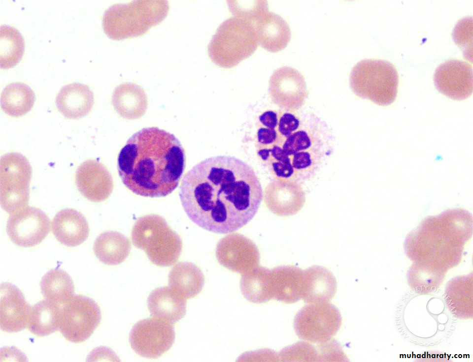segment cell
I'll use <instances>...</instances> for the list:
<instances>
[{"label": "cell", "instance_id": "6da1fadb", "mask_svg": "<svg viewBox=\"0 0 473 362\" xmlns=\"http://www.w3.org/2000/svg\"><path fill=\"white\" fill-rule=\"evenodd\" d=\"M179 197L192 222L209 232L227 234L253 218L263 192L252 167L235 157L219 155L201 161L185 174Z\"/></svg>", "mask_w": 473, "mask_h": 362}, {"label": "cell", "instance_id": "7a4b0ae2", "mask_svg": "<svg viewBox=\"0 0 473 362\" xmlns=\"http://www.w3.org/2000/svg\"><path fill=\"white\" fill-rule=\"evenodd\" d=\"M185 154L173 134L156 127L134 133L118 154V171L135 194L151 198L171 193L185 167Z\"/></svg>", "mask_w": 473, "mask_h": 362}, {"label": "cell", "instance_id": "3957f363", "mask_svg": "<svg viewBox=\"0 0 473 362\" xmlns=\"http://www.w3.org/2000/svg\"><path fill=\"white\" fill-rule=\"evenodd\" d=\"M473 234V216L462 208L425 218L406 237L404 248L413 262L409 277L437 283L459 264Z\"/></svg>", "mask_w": 473, "mask_h": 362}, {"label": "cell", "instance_id": "277c9868", "mask_svg": "<svg viewBox=\"0 0 473 362\" xmlns=\"http://www.w3.org/2000/svg\"><path fill=\"white\" fill-rule=\"evenodd\" d=\"M300 120L299 128L278 145L290 157L295 174L311 176L332 153L334 138L326 122L317 116L306 115Z\"/></svg>", "mask_w": 473, "mask_h": 362}, {"label": "cell", "instance_id": "5b68a950", "mask_svg": "<svg viewBox=\"0 0 473 362\" xmlns=\"http://www.w3.org/2000/svg\"><path fill=\"white\" fill-rule=\"evenodd\" d=\"M169 9L166 0H135L108 7L102 18L105 34L114 40L140 36L161 23Z\"/></svg>", "mask_w": 473, "mask_h": 362}, {"label": "cell", "instance_id": "8992f818", "mask_svg": "<svg viewBox=\"0 0 473 362\" xmlns=\"http://www.w3.org/2000/svg\"><path fill=\"white\" fill-rule=\"evenodd\" d=\"M258 45L254 25L234 16L218 26L208 45L207 52L215 64L231 68L250 57Z\"/></svg>", "mask_w": 473, "mask_h": 362}, {"label": "cell", "instance_id": "52a82bcc", "mask_svg": "<svg viewBox=\"0 0 473 362\" xmlns=\"http://www.w3.org/2000/svg\"><path fill=\"white\" fill-rule=\"evenodd\" d=\"M131 238L133 244L143 250L150 262L158 267L173 265L182 251L180 237L158 214L139 217L133 226Z\"/></svg>", "mask_w": 473, "mask_h": 362}, {"label": "cell", "instance_id": "ba28073f", "mask_svg": "<svg viewBox=\"0 0 473 362\" xmlns=\"http://www.w3.org/2000/svg\"><path fill=\"white\" fill-rule=\"evenodd\" d=\"M349 82L357 96L380 106H388L397 97L399 75L395 66L388 61L364 59L352 68Z\"/></svg>", "mask_w": 473, "mask_h": 362}, {"label": "cell", "instance_id": "9c48e42d", "mask_svg": "<svg viewBox=\"0 0 473 362\" xmlns=\"http://www.w3.org/2000/svg\"><path fill=\"white\" fill-rule=\"evenodd\" d=\"M32 168L28 159L18 152L1 156L0 161V203L9 214L26 207L30 199Z\"/></svg>", "mask_w": 473, "mask_h": 362}, {"label": "cell", "instance_id": "30bf717a", "mask_svg": "<svg viewBox=\"0 0 473 362\" xmlns=\"http://www.w3.org/2000/svg\"><path fill=\"white\" fill-rule=\"evenodd\" d=\"M101 319L100 306L93 299L74 295L61 305L59 330L68 341L82 343L94 333Z\"/></svg>", "mask_w": 473, "mask_h": 362}, {"label": "cell", "instance_id": "8fae6325", "mask_svg": "<svg viewBox=\"0 0 473 362\" xmlns=\"http://www.w3.org/2000/svg\"><path fill=\"white\" fill-rule=\"evenodd\" d=\"M341 324L339 311L329 302L308 303L298 311L294 321L298 337L317 344L332 339Z\"/></svg>", "mask_w": 473, "mask_h": 362}, {"label": "cell", "instance_id": "7c38bea8", "mask_svg": "<svg viewBox=\"0 0 473 362\" xmlns=\"http://www.w3.org/2000/svg\"><path fill=\"white\" fill-rule=\"evenodd\" d=\"M175 337L173 324L154 317L135 324L130 332L129 341L132 348L138 355L156 359L171 347Z\"/></svg>", "mask_w": 473, "mask_h": 362}, {"label": "cell", "instance_id": "4fadbf2b", "mask_svg": "<svg viewBox=\"0 0 473 362\" xmlns=\"http://www.w3.org/2000/svg\"><path fill=\"white\" fill-rule=\"evenodd\" d=\"M50 220L41 209L26 206L9 214L6 231L14 244L31 247L40 243L48 235Z\"/></svg>", "mask_w": 473, "mask_h": 362}, {"label": "cell", "instance_id": "5bb4252c", "mask_svg": "<svg viewBox=\"0 0 473 362\" xmlns=\"http://www.w3.org/2000/svg\"><path fill=\"white\" fill-rule=\"evenodd\" d=\"M269 90L273 102L287 111L301 108L308 95L304 76L296 68L288 66L274 71L270 78Z\"/></svg>", "mask_w": 473, "mask_h": 362}, {"label": "cell", "instance_id": "9a60e30c", "mask_svg": "<svg viewBox=\"0 0 473 362\" xmlns=\"http://www.w3.org/2000/svg\"><path fill=\"white\" fill-rule=\"evenodd\" d=\"M434 81L437 90L447 97L466 99L473 90L472 65L459 60H448L437 67Z\"/></svg>", "mask_w": 473, "mask_h": 362}, {"label": "cell", "instance_id": "2e32d148", "mask_svg": "<svg viewBox=\"0 0 473 362\" xmlns=\"http://www.w3.org/2000/svg\"><path fill=\"white\" fill-rule=\"evenodd\" d=\"M75 183L80 193L93 202L106 200L114 187L112 176L99 161L89 159L82 163L75 174Z\"/></svg>", "mask_w": 473, "mask_h": 362}, {"label": "cell", "instance_id": "e0dca14e", "mask_svg": "<svg viewBox=\"0 0 473 362\" xmlns=\"http://www.w3.org/2000/svg\"><path fill=\"white\" fill-rule=\"evenodd\" d=\"M0 327L6 332H20L27 326L31 307L22 291L15 285L0 286Z\"/></svg>", "mask_w": 473, "mask_h": 362}, {"label": "cell", "instance_id": "ac0fdd59", "mask_svg": "<svg viewBox=\"0 0 473 362\" xmlns=\"http://www.w3.org/2000/svg\"><path fill=\"white\" fill-rule=\"evenodd\" d=\"M267 202L274 213L280 216H290L297 213L303 208L305 202V195L299 182L278 180L269 186Z\"/></svg>", "mask_w": 473, "mask_h": 362}, {"label": "cell", "instance_id": "d6986e66", "mask_svg": "<svg viewBox=\"0 0 473 362\" xmlns=\"http://www.w3.org/2000/svg\"><path fill=\"white\" fill-rule=\"evenodd\" d=\"M52 231L61 243L68 247H74L87 239L90 229L85 217L80 212L72 209H65L54 217Z\"/></svg>", "mask_w": 473, "mask_h": 362}, {"label": "cell", "instance_id": "ffe728a7", "mask_svg": "<svg viewBox=\"0 0 473 362\" xmlns=\"http://www.w3.org/2000/svg\"><path fill=\"white\" fill-rule=\"evenodd\" d=\"M254 26L259 44L269 52L275 53L284 49L290 40L289 24L274 12H266Z\"/></svg>", "mask_w": 473, "mask_h": 362}, {"label": "cell", "instance_id": "44dd1931", "mask_svg": "<svg viewBox=\"0 0 473 362\" xmlns=\"http://www.w3.org/2000/svg\"><path fill=\"white\" fill-rule=\"evenodd\" d=\"M303 280V270L295 266H281L270 271L271 300L286 303L297 302L302 299Z\"/></svg>", "mask_w": 473, "mask_h": 362}, {"label": "cell", "instance_id": "7402d4cb", "mask_svg": "<svg viewBox=\"0 0 473 362\" xmlns=\"http://www.w3.org/2000/svg\"><path fill=\"white\" fill-rule=\"evenodd\" d=\"M94 103V93L88 86L72 83L63 86L58 93L56 105L66 118L78 119L91 111Z\"/></svg>", "mask_w": 473, "mask_h": 362}, {"label": "cell", "instance_id": "603a6c76", "mask_svg": "<svg viewBox=\"0 0 473 362\" xmlns=\"http://www.w3.org/2000/svg\"><path fill=\"white\" fill-rule=\"evenodd\" d=\"M302 299L307 303L329 302L337 288L333 273L324 267L314 265L303 270Z\"/></svg>", "mask_w": 473, "mask_h": 362}, {"label": "cell", "instance_id": "cb8c5ba5", "mask_svg": "<svg viewBox=\"0 0 473 362\" xmlns=\"http://www.w3.org/2000/svg\"><path fill=\"white\" fill-rule=\"evenodd\" d=\"M111 101L116 112L123 118L130 120L142 117L148 106L147 96L144 89L131 82L117 86L113 90Z\"/></svg>", "mask_w": 473, "mask_h": 362}, {"label": "cell", "instance_id": "d4e9b609", "mask_svg": "<svg viewBox=\"0 0 473 362\" xmlns=\"http://www.w3.org/2000/svg\"><path fill=\"white\" fill-rule=\"evenodd\" d=\"M186 300L170 287L164 286L153 290L147 302L152 316L173 325L185 315Z\"/></svg>", "mask_w": 473, "mask_h": 362}, {"label": "cell", "instance_id": "484cf974", "mask_svg": "<svg viewBox=\"0 0 473 362\" xmlns=\"http://www.w3.org/2000/svg\"><path fill=\"white\" fill-rule=\"evenodd\" d=\"M204 281L201 270L190 262L178 263L169 274V287L186 300L194 298L201 292Z\"/></svg>", "mask_w": 473, "mask_h": 362}, {"label": "cell", "instance_id": "4316f807", "mask_svg": "<svg viewBox=\"0 0 473 362\" xmlns=\"http://www.w3.org/2000/svg\"><path fill=\"white\" fill-rule=\"evenodd\" d=\"M131 244L122 234L114 231L101 233L96 239L93 251L97 258L107 265L123 262L130 254Z\"/></svg>", "mask_w": 473, "mask_h": 362}, {"label": "cell", "instance_id": "83f0119b", "mask_svg": "<svg viewBox=\"0 0 473 362\" xmlns=\"http://www.w3.org/2000/svg\"><path fill=\"white\" fill-rule=\"evenodd\" d=\"M61 305L47 300L38 302L31 307L27 328L34 335L43 337L59 329Z\"/></svg>", "mask_w": 473, "mask_h": 362}, {"label": "cell", "instance_id": "f1b7e54d", "mask_svg": "<svg viewBox=\"0 0 473 362\" xmlns=\"http://www.w3.org/2000/svg\"><path fill=\"white\" fill-rule=\"evenodd\" d=\"M35 101L34 90L22 82L12 83L2 90L0 106L2 111L13 117L25 115L33 108Z\"/></svg>", "mask_w": 473, "mask_h": 362}, {"label": "cell", "instance_id": "f546056e", "mask_svg": "<svg viewBox=\"0 0 473 362\" xmlns=\"http://www.w3.org/2000/svg\"><path fill=\"white\" fill-rule=\"evenodd\" d=\"M40 286L46 300L60 305L66 303L74 295V285L71 277L60 269L47 272L42 276Z\"/></svg>", "mask_w": 473, "mask_h": 362}, {"label": "cell", "instance_id": "4dcf8cb0", "mask_svg": "<svg viewBox=\"0 0 473 362\" xmlns=\"http://www.w3.org/2000/svg\"><path fill=\"white\" fill-rule=\"evenodd\" d=\"M25 51V41L20 31L13 27L3 25L0 28V66L9 69L21 60Z\"/></svg>", "mask_w": 473, "mask_h": 362}, {"label": "cell", "instance_id": "1f68e13d", "mask_svg": "<svg viewBox=\"0 0 473 362\" xmlns=\"http://www.w3.org/2000/svg\"><path fill=\"white\" fill-rule=\"evenodd\" d=\"M240 287L242 295L250 302L261 303L271 300L270 271L259 268L247 273L241 279Z\"/></svg>", "mask_w": 473, "mask_h": 362}, {"label": "cell", "instance_id": "d6a6232c", "mask_svg": "<svg viewBox=\"0 0 473 362\" xmlns=\"http://www.w3.org/2000/svg\"><path fill=\"white\" fill-rule=\"evenodd\" d=\"M219 262L226 267L238 272L251 268L258 262V253L252 247H222L218 249Z\"/></svg>", "mask_w": 473, "mask_h": 362}, {"label": "cell", "instance_id": "836d02e7", "mask_svg": "<svg viewBox=\"0 0 473 362\" xmlns=\"http://www.w3.org/2000/svg\"><path fill=\"white\" fill-rule=\"evenodd\" d=\"M472 275L456 277L449 282L446 290L445 301L453 314L465 318L469 316L465 306L469 311L470 284L473 283Z\"/></svg>", "mask_w": 473, "mask_h": 362}, {"label": "cell", "instance_id": "e575fe53", "mask_svg": "<svg viewBox=\"0 0 473 362\" xmlns=\"http://www.w3.org/2000/svg\"><path fill=\"white\" fill-rule=\"evenodd\" d=\"M227 2L230 12L235 17L253 25L269 10L267 0H227Z\"/></svg>", "mask_w": 473, "mask_h": 362}, {"label": "cell", "instance_id": "d590c367", "mask_svg": "<svg viewBox=\"0 0 473 362\" xmlns=\"http://www.w3.org/2000/svg\"><path fill=\"white\" fill-rule=\"evenodd\" d=\"M278 355L281 361L319 362L317 347L307 341L298 342L285 347Z\"/></svg>", "mask_w": 473, "mask_h": 362}, {"label": "cell", "instance_id": "8d00e7d4", "mask_svg": "<svg viewBox=\"0 0 473 362\" xmlns=\"http://www.w3.org/2000/svg\"><path fill=\"white\" fill-rule=\"evenodd\" d=\"M453 39L464 52V56H467V59L472 58L473 45V20L472 17H467L460 20L457 23L452 33ZM472 61V60H471Z\"/></svg>", "mask_w": 473, "mask_h": 362}, {"label": "cell", "instance_id": "74e56055", "mask_svg": "<svg viewBox=\"0 0 473 362\" xmlns=\"http://www.w3.org/2000/svg\"><path fill=\"white\" fill-rule=\"evenodd\" d=\"M319 361H346L347 357L339 343L332 339L317 343Z\"/></svg>", "mask_w": 473, "mask_h": 362}, {"label": "cell", "instance_id": "f35d334b", "mask_svg": "<svg viewBox=\"0 0 473 362\" xmlns=\"http://www.w3.org/2000/svg\"><path fill=\"white\" fill-rule=\"evenodd\" d=\"M300 122V119L292 113L283 114L278 121L277 130L282 140L295 132L299 128Z\"/></svg>", "mask_w": 473, "mask_h": 362}, {"label": "cell", "instance_id": "ab89813d", "mask_svg": "<svg viewBox=\"0 0 473 362\" xmlns=\"http://www.w3.org/2000/svg\"><path fill=\"white\" fill-rule=\"evenodd\" d=\"M278 138V133L276 129L262 127L258 130V142L264 148H269L276 144Z\"/></svg>", "mask_w": 473, "mask_h": 362}, {"label": "cell", "instance_id": "60d3db41", "mask_svg": "<svg viewBox=\"0 0 473 362\" xmlns=\"http://www.w3.org/2000/svg\"><path fill=\"white\" fill-rule=\"evenodd\" d=\"M259 119L261 123L266 128L276 129L278 126L277 115L274 111H266L259 116Z\"/></svg>", "mask_w": 473, "mask_h": 362}]
</instances>
